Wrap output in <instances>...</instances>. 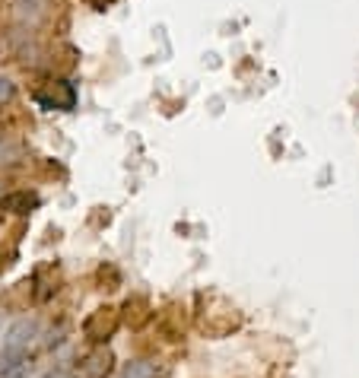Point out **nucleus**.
<instances>
[{
	"instance_id": "nucleus-1",
	"label": "nucleus",
	"mask_w": 359,
	"mask_h": 378,
	"mask_svg": "<svg viewBox=\"0 0 359 378\" xmlns=\"http://www.w3.org/2000/svg\"><path fill=\"white\" fill-rule=\"evenodd\" d=\"M200 308H198V331L207 334L210 340H223V337L235 334L242 327V312L229 299L216 293H200Z\"/></svg>"
},
{
	"instance_id": "nucleus-2",
	"label": "nucleus",
	"mask_w": 359,
	"mask_h": 378,
	"mask_svg": "<svg viewBox=\"0 0 359 378\" xmlns=\"http://www.w3.org/2000/svg\"><path fill=\"white\" fill-rule=\"evenodd\" d=\"M118 331H121V308L114 305H99L83 318V337L92 347H108V340Z\"/></svg>"
},
{
	"instance_id": "nucleus-3",
	"label": "nucleus",
	"mask_w": 359,
	"mask_h": 378,
	"mask_svg": "<svg viewBox=\"0 0 359 378\" xmlns=\"http://www.w3.org/2000/svg\"><path fill=\"white\" fill-rule=\"evenodd\" d=\"M42 337V321L38 318H19L6 327L4 334V353H19V356H29V347Z\"/></svg>"
},
{
	"instance_id": "nucleus-4",
	"label": "nucleus",
	"mask_w": 359,
	"mask_h": 378,
	"mask_svg": "<svg viewBox=\"0 0 359 378\" xmlns=\"http://www.w3.org/2000/svg\"><path fill=\"white\" fill-rule=\"evenodd\" d=\"M36 102L42 108L73 112V108H77V89H73L70 80H48L42 89H36Z\"/></svg>"
},
{
	"instance_id": "nucleus-5",
	"label": "nucleus",
	"mask_w": 359,
	"mask_h": 378,
	"mask_svg": "<svg viewBox=\"0 0 359 378\" xmlns=\"http://www.w3.org/2000/svg\"><path fill=\"white\" fill-rule=\"evenodd\" d=\"M153 318H156V308H153V302L146 299L144 293H131L124 299V305H121V325L131 327L134 334L144 331Z\"/></svg>"
},
{
	"instance_id": "nucleus-6",
	"label": "nucleus",
	"mask_w": 359,
	"mask_h": 378,
	"mask_svg": "<svg viewBox=\"0 0 359 378\" xmlns=\"http://www.w3.org/2000/svg\"><path fill=\"white\" fill-rule=\"evenodd\" d=\"M114 353L108 347H92L90 353L80 359V372H83L86 378H108L114 372Z\"/></svg>"
},
{
	"instance_id": "nucleus-7",
	"label": "nucleus",
	"mask_w": 359,
	"mask_h": 378,
	"mask_svg": "<svg viewBox=\"0 0 359 378\" xmlns=\"http://www.w3.org/2000/svg\"><path fill=\"white\" fill-rule=\"evenodd\" d=\"M38 204H42V197H38L36 191H29V188L10 191V194L0 197V210L13 213V216H29V213L38 210Z\"/></svg>"
},
{
	"instance_id": "nucleus-8",
	"label": "nucleus",
	"mask_w": 359,
	"mask_h": 378,
	"mask_svg": "<svg viewBox=\"0 0 359 378\" xmlns=\"http://www.w3.org/2000/svg\"><path fill=\"white\" fill-rule=\"evenodd\" d=\"M13 13H16V19L23 26H38V19L45 16V0H16L13 4Z\"/></svg>"
},
{
	"instance_id": "nucleus-9",
	"label": "nucleus",
	"mask_w": 359,
	"mask_h": 378,
	"mask_svg": "<svg viewBox=\"0 0 359 378\" xmlns=\"http://www.w3.org/2000/svg\"><path fill=\"white\" fill-rule=\"evenodd\" d=\"M26 366H29V356L4 353V350H0V378H23Z\"/></svg>"
},
{
	"instance_id": "nucleus-10",
	"label": "nucleus",
	"mask_w": 359,
	"mask_h": 378,
	"mask_svg": "<svg viewBox=\"0 0 359 378\" xmlns=\"http://www.w3.org/2000/svg\"><path fill=\"white\" fill-rule=\"evenodd\" d=\"M26 159V147L19 140H10V137H4L0 140V169H10V166H19V162Z\"/></svg>"
},
{
	"instance_id": "nucleus-11",
	"label": "nucleus",
	"mask_w": 359,
	"mask_h": 378,
	"mask_svg": "<svg viewBox=\"0 0 359 378\" xmlns=\"http://www.w3.org/2000/svg\"><path fill=\"white\" fill-rule=\"evenodd\" d=\"M96 283H99V290H118L121 286V271L114 264H99V271H96Z\"/></svg>"
},
{
	"instance_id": "nucleus-12",
	"label": "nucleus",
	"mask_w": 359,
	"mask_h": 378,
	"mask_svg": "<svg viewBox=\"0 0 359 378\" xmlns=\"http://www.w3.org/2000/svg\"><path fill=\"white\" fill-rule=\"evenodd\" d=\"M121 378H156V366L146 359H134L124 366V372H121Z\"/></svg>"
},
{
	"instance_id": "nucleus-13",
	"label": "nucleus",
	"mask_w": 359,
	"mask_h": 378,
	"mask_svg": "<svg viewBox=\"0 0 359 378\" xmlns=\"http://www.w3.org/2000/svg\"><path fill=\"white\" fill-rule=\"evenodd\" d=\"M13 95H16V86H13V80L0 77V105H4V102H10Z\"/></svg>"
},
{
	"instance_id": "nucleus-14",
	"label": "nucleus",
	"mask_w": 359,
	"mask_h": 378,
	"mask_svg": "<svg viewBox=\"0 0 359 378\" xmlns=\"http://www.w3.org/2000/svg\"><path fill=\"white\" fill-rule=\"evenodd\" d=\"M38 378H77V372L67 369V366H54V369H48V372H42Z\"/></svg>"
}]
</instances>
